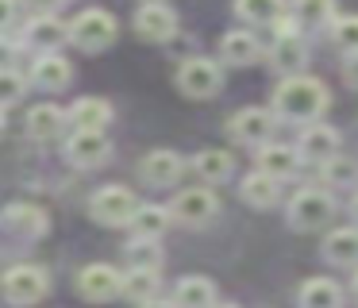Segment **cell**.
<instances>
[{
	"mask_svg": "<svg viewBox=\"0 0 358 308\" xmlns=\"http://www.w3.org/2000/svg\"><path fill=\"white\" fill-rule=\"evenodd\" d=\"M327 85L316 81V77H304L293 74L273 89V112L281 120H293V123H312L327 112Z\"/></svg>",
	"mask_w": 358,
	"mask_h": 308,
	"instance_id": "1",
	"label": "cell"
},
{
	"mask_svg": "<svg viewBox=\"0 0 358 308\" xmlns=\"http://www.w3.org/2000/svg\"><path fill=\"white\" fill-rule=\"evenodd\" d=\"M116 35H120V23H116V15L104 12V8H85V12L73 15V23H70V43L85 54L108 50V46L116 43Z\"/></svg>",
	"mask_w": 358,
	"mask_h": 308,
	"instance_id": "2",
	"label": "cell"
},
{
	"mask_svg": "<svg viewBox=\"0 0 358 308\" xmlns=\"http://www.w3.org/2000/svg\"><path fill=\"white\" fill-rule=\"evenodd\" d=\"M50 293V274L35 262H20V266L4 270L0 277V297L8 304H39Z\"/></svg>",
	"mask_w": 358,
	"mask_h": 308,
	"instance_id": "3",
	"label": "cell"
},
{
	"mask_svg": "<svg viewBox=\"0 0 358 308\" xmlns=\"http://www.w3.org/2000/svg\"><path fill=\"white\" fill-rule=\"evenodd\" d=\"M135 212H139V200L124 185H104L89 197V216L104 227H124V223L135 220Z\"/></svg>",
	"mask_w": 358,
	"mask_h": 308,
	"instance_id": "4",
	"label": "cell"
},
{
	"mask_svg": "<svg viewBox=\"0 0 358 308\" xmlns=\"http://www.w3.org/2000/svg\"><path fill=\"white\" fill-rule=\"evenodd\" d=\"M47 227L50 220L39 204H8L0 212V235L16 239V243H35V239L47 235Z\"/></svg>",
	"mask_w": 358,
	"mask_h": 308,
	"instance_id": "5",
	"label": "cell"
},
{
	"mask_svg": "<svg viewBox=\"0 0 358 308\" xmlns=\"http://www.w3.org/2000/svg\"><path fill=\"white\" fill-rule=\"evenodd\" d=\"M335 216V197L327 189H301L289 204V223L296 231H316Z\"/></svg>",
	"mask_w": 358,
	"mask_h": 308,
	"instance_id": "6",
	"label": "cell"
},
{
	"mask_svg": "<svg viewBox=\"0 0 358 308\" xmlns=\"http://www.w3.org/2000/svg\"><path fill=\"white\" fill-rule=\"evenodd\" d=\"M220 85H224V74H220V66L212 58H185L178 69V89L185 92V97H196V100H208L220 92Z\"/></svg>",
	"mask_w": 358,
	"mask_h": 308,
	"instance_id": "7",
	"label": "cell"
},
{
	"mask_svg": "<svg viewBox=\"0 0 358 308\" xmlns=\"http://www.w3.org/2000/svg\"><path fill=\"white\" fill-rule=\"evenodd\" d=\"M216 212H220V200L212 189H185L170 204V216L178 223H185V227H204V223H212Z\"/></svg>",
	"mask_w": 358,
	"mask_h": 308,
	"instance_id": "8",
	"label": "cell"
},
{
	"mask_svg": "<svg viewBox=\"0 0 358 308\" xmlns=\"http://www.w3.org/2000/svg\"><path fill=\"white\" fill-rule=\"evenodd\" d=\"M78 293L85 300H112L124 293V274L108 262H93L78 274Z\"/></svg>",
	"mask_w": 358,
	"mask_h": 308,
	"instance_id": "9",
	"label": "cell"
},
{
	"mask_svg": "<svg viewBox=\"0 0 358 308\" xmlns=\"http://www.w3.org/2000/svg\"><path fill=\"white\" fill-rule=\"evenodd\" d=\"M108 154H112V143L104 139V131H73V135L66 139V158H70L78 169L104 166Z\"/></svg>",
	"mask_w": 358,
	"mask_h": 308,
	"instance_id": "10",
	"label": "cell"
},
{
	"mask_svg": "<svg viewBox=\"0 0 358 308\" xmlns=\"http://www.w3.org/2000/svg\"><path fill=\"white\" fill-rule=\"evenodd\" d=\"M66 43H70V23H62L58 15H35L24 27V46L39 54H58Z\"/></svg>",
	"mask_w": 358,
	"mask_h": 308,
	"instance_id": "11",
	"label": "cell"
},
{
	"mask_svg": "<svg viewBox=\"0 0 358 308\" xmlns=\"http://www.w3.org/2000/svg\"><path fill=\"white\" fill-rule=\"evenodd\" d=\"M273 127H278V120L266 108H243V112L231 115V139L235 143H247V146H266Z\"/></svg>",
	"mask_w": 358,
	"mask_h": 308,
	"instance_id": "12",
	"label": "cell"
},
{
	"mask_svg": "<svg viewBox=\"0 0 358 308\" xmlns=\"http://www.w3.org/2000/svg\"><path fill=\"white\" fill-rule=\"evenodd\" d=\"M135 31H139V38H147V43H170V38L178 35V15L166 4H143L139 12H135Z\"/></svg>",
	"mask_w": 358,
	"mask_h": 308,
	"instance_id": "13",
	"label": "cell"
},
{
	"mask_svg": "<svg viewBox=\"0 0 358 308\" xmlns=\"http://www.w3.org/2000/svg\"><path fill=\"white\" fill-rule=\"evenodd\" d=\"M185 174V162H181V154H173V150H150L147 158L139 162V177L147 185H173L178 177Z\"/></svg>",
	"mask_w": 358,
	"mask_h": 308,
	"instance_id": "14",
	"label": "cell"
},
{
	"mask_svg": "<svg viewBox=\"0 0 358 308\" xmlns=\"http://www.w3.org/2000/svg\"><path fill=\"white\" fill-rule=\"evenodd\" d=\"M301 158H316V162H327L339 154V131L327 127V123H308L301 131V143H296Z\"/></svg>",
	"mask_w": 358,
	"mask_h": 308,
	"instance_id": "15",
	"label": "cell"
},
{
	"mask_svg": "<svg viewBox=\"0 0 358 308\" xmlns=\"http://www.w3.org/2000/svg\"><path fill=\"white\" fill-rule=\"evenodd\" d=\"M70 81H73V69H70V62H66L62 54H39V58L31 62V85H39V89L58 92Z\"/></svg>",
	"mask_w": 358,
	"mask_h": 308,
	"instance_id": "16",
	"label": "cell"
},
{
	"mask_svg": "<svg viewBox=\"0 0 358 308\" xmlns=\"http://www.w3.org/2000/svg\"><path fill=\"white\" fill-rule=\"evenodd\" d=\"M70 123L78 131H104L112 123V104L108 100H101V97H81V100H73L70 104Z\"/></svg>",
	"mask_w": 358,
	"mask_h": 308,
	"instance_id": "17",
	"label": "cell"
},
{
	"mask_svg": "<svg viewBox=\"0 0 358 308\" xmlns=\"http://www.w3.org/2000/svg\"><path fill=\"white\" fill-rule=\"evenodd\" d=\"M66 123H70V115H66L58 104H35L31 112H27L24 127H27V135H31V139L47 143V139H55L58 131L66 127Z\"/></svg>",
	"mask_w": 358,
	"mask_h": 308,
	"instance_id": "18",
	"label": "cell"
},
{
	"mask_svg": "<svg viewBox=\"0 0 358 308\" xmlns=\"http://www.w3.org/2000/svg\"><path fill=\"white\" fill-rule=\"evenodd\" d=\"M296 166H301V150H293V146H278V143H266L258 146V169L270 177H293Z\"/></svg>",
	"mask_w": 358,
	"mask_h": 308,
	"instance_id": "19",
	"label": "cell"
},
{
	"mask_svg": "<svg viewBox=\"0 0 358 308\" xmlns=\"http://www.w3.org/2000/svg\"><path fill=\"white\" fill-rule=\"evenodd\" d=\"M270 62L278 69H285V74H296V69L308 62V43H304L296 31H289V35H278V43L270 46Z\"/></svg>",
	"mask_w": 358,
	"mask_h": 308,
	"instance_id": "20",
	"label": "cell"
},
{
	"mask_svg": "<svg viewBox=\"0 0 358 308\" xmlns=\"http://www.w3.org/2000/svg\"><path fill=\"white\" fill-rule=\"evenodd\" d=\"M258 54H262V46H258V38L250 31H227L220 38V58L231 62V66H250Z\"/></svg>",
	"mask_w": 358,
	"mask_h": 308,
	"instance_id": "21",
	"label": "cell"
},
{
	"mask_svg": "<svg viewBox=\"0 0 358 308\" xmlns=\"http://www.w3.org/2000/svg\"><path fill=\"white\" fill-rule=\"evenodd\" d=\"M239 192H243V200H247V204H255V208H270V204H278L281 185H278V177H270V174H262V169H255V174L243 177Z\"/></svg>",
	"mask_w": 358,
	"mask_h": 308,
	"instance_id": "22",
	"label": "cell"
},
{
	"mask_svg": "<svg viewBox=\"0 0 358 308\" xmlns=\"http://www.w3.org/2000/svg\"><path fill=\"white\" fill-rule=\"evenodd\" d=\"M173 304L178 308H212L216 304V285L208 277H185L173 289Z\"/></svg>",
	"mask_w": 358,
	"mask_h": 308,
	"instance_id": "23",
	"label": "cell"
},
{
	"mask_svg": "<svg viewBox=\"0 0 358 308\" xmlns=\"http://www.w3.org/2000/svg\"><path fill=\"white\" fill-rule=\"evenodd\" d=\"M324 258L335 266H355L358 262V227H339L324 239Z\"/></svg>",
	"mask_w": 358,
	"mask_h": 308,
	"instance_id": "24",
	"label": "cell"
},
{
	"mask_svg": "<svg viewBox=\"0 0 358 308\" xmlns=\"http://www.w3.org/2000/svg\"><path fill=\"white\" fill-rule=\"evenodd\" d=\"M343 304V289L327 277H312L301 285V308H339Z\"/></svg>",
	"mask_w": 358,
	"mask_h": 308,
	"instance_id": "25",
	"label": "cell"
},
{
	"mask_svg": "<svg viewBox=\"0 0 358 308\" xmlns=\"http://www.w3.org/2000/svg\"><path fill=\"white\" fill-rule=\"evenodd\" d=\"M170 208H158V204H139V212H135L131 220V231L135 239H158L166 227H170Z\"/></svg>",
	"mask_w": 358,
	"mask_h": 308,
	"instance_id": "26",
	"label": "cell"
},
{
	"mask_svg": "<svg viewBox=\"0 0 358 308\" xmlns=\"http://www.w3.org/2000/svg\"><path fill=\"white\" fill-rule=\"evenodd\" d=\"M158 293V270H131V274H124V297L135 300V304H147V300H155Z\"/></svg>",
	"mask_w": 358,
	"mask_h": 308,
	"instance_id": "27",
	"label": "cell"
},
{
	"mask_svg": "<svg viewBox=\"0 0 358 308\" xmlns=\"http://www.w3.org/2000/svg\"><path fill=\"white\" fill-rule=\"evenodd\" d=\"M335 15V0H293V23L304 27H324Z\"/></svg>",
	"mask_w": 358,
	"mask_h": 308,
	"instance_id": "28",
	"label": "cell"
},
{
	"mask_svg": "<svg viewBox=\"0 0 358 308\" xmlns=\"http://www.w3.org/2000/svg\"><path fill=\"white\" fill-rule=\"evenodd\" d=\"M193 169L204 177V181H224L227 174H231V154L224 150H201L193 162Z\"/></svg>",
	"mask_w": 358,
	"mask_h": 308,
	"instance_id": "29",
	"label": "cell"
},
{
	"mask_svg": "<svg viewBox=\"0 0 358 308\" xmlns=\"http://www.w3.org/2000/svg\"><path fill=\"white\" fill-rule=\"evenodd\" d=\"M235 8H239V15L250 23H278L285 0H235Z\"/></svg>",
	"mask_w": 358,
	"mask_h": 308,
	"instance_id": "30",
	"label": "cell"
},
{
	"mask_svg": "<svg viewBox=\"0 0 358 308\" xmlns=\"http://www.w3.org/2000/svg\"><path fill=\"white\" fill-rule=\"evenodd\" d=\"M127 262H131V270H162V246L155 239H135L127 246Z\"/></svg>",
	"mask_w": 358,
	"mask_h": 308,
	"instance_id": "31",
	"label": "cell"
},
{
	"mask_svg": "<svg viewBox=\"0 0 358 308\" xmlns=\"http://www.w3.org/2000/svg\"><path fill=\"white\" fill-rule=\"evenodd\" d=\"M324 181L327 185H358V162L347 154H335L324 162Z\"/></svg>",
	"mask_w": 358,
	"mask_h": 308,
	"instance_id": "32",
	"label": "cell"
},
{
	"mask_svg": "<svg viewBox=\"0 0 358 308\" xmlns=\"http://www.w3.org/2000/svg\"><path fill=\"white\" fill-rule=\"evenodd\" d=\"M24 92H27V81L16 74V69H0V108L24 100Z\"/></svg>",
	"mask_w": 358,
	"mask_h": 308,
	"instance_id": "33",
	"label": "cell"
},
{
	"mask_svg": "<svg viewBox=\"0 0 358 308\" xmlns=\"http://www.w3.org/2000/svg\"><path fill=\"white\" fill-rule=\"evenodd\" d=\"M335 43H339L343 54H358V15H347V20H335Z\"/></svg>",
	"mask_w": 358,
	"mask_h": 308,
	"instance_id": "34",
	"label": "cell"
},
{
	"mask_svg": "<svg viewBox=\"0 0 358 308\" xmlns=\"http://www.w3.org/2000/svg\"><path fill=\"white\" fill-rule=\"evenodd\" d=\"M20 54H24V38H8V35H0V69H16Z\"/></svg>",
	"mask_w": 358,
	"mask_h": 308,
	"instance_id": "35",
	"label": "cell"
},
{
	"mask_svg": "<svg viewBox=\"0 0 358 308\" xmlns=\"http://www.w3.org/2000/svg\"><path fill=\"white\" fill-rule=\"evenodd\" d=\"M66 0H24V8H31L35 15H58V8H62Z\"/></svg>",
	"mask_w": 358,
	"mask_h": 308,
	"instance_id": "36",
	"label": "cell"
},
{
	"mask_svg": "<svg viewBox=\"0 0 358 308\" xmlns=\"http://www.w3.org/2000/svg\"><path fill=\"white\" fill-rule=\"evenodd\" d=\"M16 0H0V35H4V31L12 27V20H16Z\"/></svg>",
	"mask_w": 358,
	"mask_h": 308,
	"instance_id": "37",
	"label": "cell"
},
{
	"mask_svg": "<svg viewBox=\"0 0 358 308\" xmlns=\"http://www.w3.org/2000/svg\"><path fill=\"white\" fill-rule=\"evenodd\" d=\"M343 81L350 89H358V54H347V62H343Z\"/></svg>",
	"mask_w": 358,
	"mask_h": 308,
	"instance_id": "38",
	"label": "cell"
},
{
	"mask_svg": "<svg viewBox=\"0 0 358 308\" xmlns=\"http://www.w3.org/2000/svg\"><path fill=\"white\" fill-rule=\"evenodd\" d=\"M139 308H178V304H173V300H147V304H139Z\"/></svg>",
	"mask_w": 358,
	"mask_h": 308,
	"instance_id": "39",
	"label": "cell"
},
{
	"mask_svg": "<svg viewBox=\"0 0 358 308\" xmlns=\"http://www.w3.org/2000/svg\"><path fill=\"white\" fill-rule=\"evenodd\" d=\"M350 216H355V220H358V197L350 200Z\"/></svg>",
	"mask_w": 358,
	"mask_h": 308,
	"instance_id": "40",
	"label": "cell"
},
{
	"mask_svg": "<svg viewBox=\"0 0 358 308\" xmlns=\"http://www.w3.org/2000/svg\"><path fill=\"white\" fill-rule=\"evenodd\" d=\"M0 135H4V108H0Z\"/></svg>",
	"mask_w": 358,
	"mask_h": 308,
	"instance_id": "41",
	"label": "cell"
},
{
	"mask_svg": "<svg viewBox=\"0 0 358 308\" xmlns=\"http://www.w3.org/2000/svg\"><path fill=\"white\" fill-rule=\"evenodd\" d=\"M355 297H358V270H355Z\"/></svg>",
	"mask_w": 358,
	"mask_h": 308,
	"instance_id": "42",
	"label": "cell"
},
{
	"mask_svg": "<svg viewBox=\"0 0 358 308\" xmlns=\"http://www.w3.org/2000/svg\"><path fill=\"white\" fill-rule=\"evenodd\" d=\"M143 4H162V0H143Z\"/></svg>",
	"mask_w": 358,
	"mask_h": 308,
	"instance_id": "43",
	"label": "cell"
},
{
	"mask_svg": "<svg viewBox=\"0 0 358 308\" xmlns=\"http://www.w3.org/2000/svg\"><path fill=\"white\" fill-rule=\"evenodd\" d=\"M212 308H235V304H212Z\"/></svg>",
	"mask_w": 358,
	"mask_h": 308,
	"instance_id": "44",
	"label": "cell"
}]
</instances>
